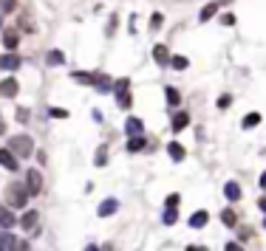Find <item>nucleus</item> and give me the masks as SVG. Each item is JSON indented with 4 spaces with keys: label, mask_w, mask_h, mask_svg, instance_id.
<instances>
[{
    "label": "nucleus",
    "mask_w": 266,
    "mask_h": 251,
    "mask_svg": "<svg viewBox=\"0 0 266 251\" xmlns=\"http://www.w3.org/2000/svg\"><path fill=\"white\" fill-rule=\"evenodd\" d=\"M153 60L159 62V65H170V51H167V45H156V48H153Z\"/></svg>",
    "instance_id": "f3484780"
},
{
    "label": "nucleus",
    "mask_w": 266,
    "mask_h": 251,
    "mask_svg": "<svg viewBox=\"0 0 266 251\" xmlns=\"http://www.w3.org/2000/svg\"><path fill=\"white\" fill-rule=\"evenodd\" d=\"M97 77L99 74H88V71H74L71 74V79L77 82V85H91V87L97 85Z\"/></svg>",
    "instance_id": "9b49d317"
},
{
    "label": "nucleus",
    "mask_w": 266,
    "mask_h": 251,
    "mask_svg": "<svg viewBox=\"0 0 266 251\" xmlns=\"http://www.w3.org/2000/svg\"><path fill=\"white\" fill-rule=\"evenodd\" d=\"M164 96H167V104H170V107H178V102H181V93H178L173 85L164 87Z\"/></svg>",
    "instance_id": "b1692460"
},
{
    "label": "nucleus",
    "mask_w": 266,
    "mask_h": 251,
    "mask_svg": "<svg viewBox=\"0 0 266 251\" xmlns=\"http://www.w3.org/2000/svg\"><path fill=\"white\" fill-rule=\"evenodd\" d=\"M28 189H26V183H20V181H14V183H9L6 186V203H9V209H23L28 203Z\"/></svg>",
    "instance_id": "f257e3e1"
},
{
    "label": "nucleus",
    "mask_w": 266,
    "mask_h": 251,
    "mask_svg": "<svg viewBox=\"0 0 266 251\" xmlns=\"http://www.w3.org/2000/svg\"><path fill=\"white\" fill-rule=\"evenodd\" d=\"M0 68L3 71H17L20 68V54H3V57H0Z\"/></svg>",
    "instance_id": "ddd939ff"
},
{
    "label": "nucleus",
    "mask_w": 266,
    "mask_h": 251,
    "mask_svg": "<svg viewBox=\"0 0 266 251\" xmlns=\"http://www.w3.org/2000/svg\"><path fill=\"white\" fill-rule=\"evenodd\" d=\"M224 3H230V0H215V3H207L204 9H201V14H198V20H201V23H207V20H213V14L218 9H221Z\"/></svg>",
    "instance_id": "f8f14e48"
},
{
    "label": "nucleus",
    "mask_w": 266,
    "mask_h": 251,
    "mask_svg": "<svg viewBox=\"0 0 266 251\" xmlns=\"http://www.w3.org/2000/svg\"><path fill=\"white\" fill-rule=\"evenodd\" d=\"M167 153H170V158H173V161H184V147H181V144H178V141H173V144H167Z\"/></svg>",
    "instance_id": "aec40b11"
},
{
    "label": "nucleus",
    "mask_w": 266,
    "mask_h": 251,
    "mask_svg": "<svg viewBox=\"0 0 266 251\" xmlns=\"http://www.w3.org/2000/svg\"><path fill=\"white\" fill-rule=\"evenodd\" d=\"M161 223H164V226H176V223H178V212H176V209H164Z\"/></svg>",
    "instance_id": "a878e982"
},
{
    "label": "nucleus",
    "mask_w": 266,
    "mask_h": 251,
    "mask_svg": "<svg viewBox=\"0 0 266 251\" xmlns=\"http://www.w3.org/2000/svg\"><path fill=\"white\" fill-rule=\"evenodd\" d=\"M0 11H3V14L17 11V0H0Z\"/></svg>",
    "instance_id": "c756f323"
},
{
    "label": "nucleus",
    "mask_w": 266,
    "mask_h": 251,
    "mask_svg": "<svg viewBox=\"0 0 266 251\" xmlns=\"http://www.w3.org/2000/svg\"><path fill=\"white\" fill-rule=\"evenodd\" d=\"M99 93H111L114 90V77H108V74H99L97 77V85H94Z\"/></svg>",
    "instance_id": "2eb2a0df"
},
{
    "label": "nucleus",
    "mask_w": 266,
    "mask_h": 251,
    "mask_svg": "<svg viewBox=\"0 0 266 251\" xmlns=\"http://www.w3.org/2000/svg\"><path fill=\"white\" fill-rule=\"evenodd\" d=\"M261 189H266V172L261 175Z\"/></svg>",
    "instance_id": "a18cd8bd"
},
{
    "label": "nucleus",
    "mask_w": 266,
    "mask_h": 251,
    "mask_svg": "<svg viewBox=\"0 0 266 251\" xmlns=\"http://www.w3.org/2000/svg\"><path fill=\"white\" fill-rule=\"evenodd\" d=\"M116 23H119L116 14H111V20H108V34H114V31H116Z\"/></svg>",
    "instance_id": "e433bc0d"
},
{
    "label": "nucleus",
    "mask_w": 266,
    "mask_h": 251,
    "mask_svg": "<svg viewBox=\"0 0 266 251\" xmlns=\"http://www.w3.org/2000/svg\"><path fill=\"white\" fill-rule=\"evenodd\" d=\"M187 251H210L207 246H187Z\"/></svg>",
    "instance_id": "37998d69"
},
{
    "label": "nucleus",
    "mask_w": 266,
    "mask_h": 251,
    "mask_svg": "<svg viewBox=\"0 0 266 251\" xmlns=\"http://www.w3.org/2000/svg\"><path fill=\"white\" fill-rule=\"evenodd\" d=\"M3 45L9 48V54L20 45V28H3Z\"/></svg>",
    "instance_id": "0eeeda50"
},
{
    "label": "nucleus",
    "mask_w": 266,
    "mask_h": 251,
    "mask_svg": "<svg viewBox=\"0 0 266 251\" xmlns=\"http://www.w3.org/2000/svg\"><path fill=\"white\" fill-rule=\"evenodd\" d=\"M0 167H3V169H9V172H17V169H20L17 156H14L9 147H0Z\"/></svg>",
    "instance_id": "20e7f679"
},
{
    "label": "nucleus",
    "mask_w": 266,
    "mask_h": 251,
    "mask_svg": "<svg viewBox=\"0 0 266 251\" xmlns=\"http://www.w3.org/2000/svg\"><path fill=\"white\" fill-rule=\"evenodd\" d=\"M17 243L20 240L11 232H0V251H14L17 249Z\"/></svg>",
    "instance_id": "4468645a"
},
{
    "label": "nucleus",
    "mask_w": 266,
    "mask_h": 251,
    "mask_svg": "<svg viewBox=\"0 0 266 251\" xmlns=\"http://www.w3.org/2000/svg\"><path fill=\"white\" fill-rule=\"evenodd\" d=\"M116 212H119V200L116 198H105L102 203H99V209H97L99 217H111V215H116Z\"/></svg>",
    "instance_id": "6e6552de"
},
{
    "label": "nucleus",
    "mask_w": 266,
    "mask_h": 251,
    "mask_svg": "<svg viewBox=\"0 0 266 251\" xmlns=\"http://www.w3.org/2000/svg\"><path fill=\"white\" fill-rule=\"evenodd\" d=\"M224 251H244V246H241V243H227Z\"/></svg>",
    "instance_id": "4c0bfd02"
},
{
    "label": "nucleus",
    "mask_w": 266,
    "mask_h": 251,
    "mask_svg": "<svg viewBox=\"0 0 266 251\" xmlns=\"http://www.w3.org/2000/svg\"><path fill=\"white\" fill-rule=\"evenodd\" d=\"M264 229H266V217H264Z\"/></svg>",
    "instance_id": "8fccbe9b"
},
{
    "label": "nucleus",
    "mask_w": 266,
    "mask_h": 251,
    "mask_svg": "<svg viewBox=\"0 0 266 251\" xmlns=\"http://www.w3.org/2000/svg\"><path fill=\"white\" fill-rule=\"evenodd\" d=\"M258 209H261V212H266V195H264V198H258Z\"/></svg>",
    "instance_id": "79ce46f5"
},
{
    "label": "nucleus",
    "mask_w": 266,
    "mask_h": 251,
    "mask_svg": "<svg viewBox=\"0 0 266 251\" xmlns=\"http://www.w3.org/2000/svg\"><path fill=\"white\" fill-rule=\"evenodd\" d=\"M9 150L17 158H28L31 153H34V141H31V136L20 133V136H11V139H9Z\"/></svg>",
    "instance_id": "f03ea898"
},
{
    "label": "nucleus",
    "mask_w": 266,
    "mask_h": 251,
    "mask_svg": "<svg viewBox=\"0 0 266 251\" xmlns=\"http://www.w3.org/2000/svg\"><path fill=\"white\" fill-rule=\"evenodd\" d=\"M14 119H17V121H28V107H17V110H14Z\"/></svg>",
    "instance_id": "f704fd0d"
},
{
    "label": "nucleus",
    "mask_w": 266,
    "mask_h": 251,
    "mask_svg": "<svg viewBox=\"0 0 266 251\" xmlns=\"http://www.w3.org/2000/svg\"><path fill=\"white\" fill-rule=\"evenodd\" d=\"M249 234H252V229H241V232H238V240H247Z\"/></svg>",
    "instance_id": "58836bf2"
},
{
    "label": "nucleus",
    "mask_w": 266,
    "mask_h": 251,
    "mask_svg": "<svg viewBox=\"0 0 266 251\" xmlns=\"http://www.w3.org/2000/svg\"><path fill=\"white\" fill-rule=\"evenodd\" d=\"M131 90V79H119V82H114V93H128Z\"/></svg>",
    "instance_id": "c85d7f7f"
},
{
    "label": "nucleus",
    "mask_w": 266,
    "mask_h": 251,
    "mask_svg": "<svg viewBox=\"0 0 266 251\" xmlns=\"http://www.w3.org/2000/svg\"><path fill=\"white\" fill-rule=\"evenodd\" d=\"M45 62H48L51 68H57V65H62V62H65V54L54 48V51H48V57H45Z\"/></svg>",
    "instance_id": "393cba45"
},
{
    "label": "nucleus",
    "mask_w": 266,
    "mask_h": 251,
    "mask_svg": "<svg viewBox=\"0 0 266 251\" xmlns=\"http://www.w3.org/2000/svg\"><path fill=\"white\" fill-rule=\"evenodd\" d=\"M26 189H28L31 198H34V195H43V172H40V169H28L26 172Z\"/></svg>",
    "instance_id": "7ed1b4c3"
},
{
    "label": "nucleus",
    "mask_w": 266,
    "mask_h": 251,
    "mask_svg": "<svg viewBox=\"0 0 266 251\" xmlns=\"http://www.w3.org/2000/svg\"><path fill=\"white\" fill-rule=\"evenodd\" d=\"M161 20H164L161 14H150V28H153V31H156V28L161 26Z\"/></svg>",
    "instance_id": "c9c22d12"
},
{
    "label": "nucleus",
    "mask_w": 266,
    "mask_h": 251,
    "mask_svg": "<svg viewBox=\"0 0 266 251\" xmlns=\"http://www.w3.org/2000/svg\"><path fill=\"white\" fill-rule=\"evenodd\" d=\"M144 144H147L144 136H133V139H128V153H142V150H147Z\"/></svg>",
    "instance_id": "6ab92c4d"
},
{
    "label": "nucleus",
    "mask_w": 266,
    "mask_h": 251,
    "mask_svg": "<svg viewBox=\"0 0 266 251\" xmlns=\"http://www.w3.org/2000/svg\"><path fill=\"white\" fill-rule=\"evenodd\" d=\"M48 113H51V119H68V116H71V113H68V110H62V107H51Z\"/></svg>",
    "instance_id": "473e14b6"
},
{
    "label": "nucleus",
    "mask_w": 266,
    "mask_h": 251,
    "mask_svg": "<svg viewBox=\"0 0 266 251\" xmlns=\"http://www.w3.org/2000/svg\"><path fill=\"white\" fill-rule=\"evenodd\" d=\"M20 93V85H17V79L14 77H9V79H3V82H0V96H17Z\"/></svg>",
    "instance_id": "1a4fd4ad"
},
{
    "label": "nucleus",
    "mask_w": 266,
    "mask_h": 251,
    "mask_svg": "<svg viewBox=\"0 0 266 251\" xmlns=\"http://www.w3.org/2000/svg\"><path fill=\"white\" fill-rule=\"evenodd\" d=\"M142 130H144L142 119H136V116H131V119L125 121V133H128V139H133V136H142Z\"/></svg>",
    "instance_id": "9d476101"
},
{
    "label": "nucleus",
    "mask_w": 266,
    "mask_h": 251,
    "mask_svg": "<svg viewBox=\"0 0 266 251\" xmlns=\"http://www.w3.org/2000/svg\"><path fill=\"white\" fill-rule=\"evenodd\" d=\"M178 203H181V195H178V192H173V195H167V200H164V209H176Z\"/></svg>",
    "instance_id": "2f4dec72"
},
{
    "label": "nucleus",
    "mask_w": 266,
    "mask_h": 251,
    "mask_svg": "<svg viewBox=\"0 0 266 251\" xmlns=\"http://www.w3.org/2000/svg\"><path fill=\"white\" fill-rule=\"evenodd\" d=\"M99 251H114V246H111V243H108V246H102V249Z\"/></svg>",
    "instance_id": "49530a36"
},
{
    "label": "nucleus",
    "mask_w": 266,
    "mask_h": 251,
    "mask_svg": "<svg viewBox=\"0 0 266 251\" xmlns=\"http://www.w3.org/2000/svg\"><path fill=\"white\" fill-rule=\"evenodd\" d=\"M37 223H40V212L37 209H28L26 215L20 217V229H26V232H34Z\"/></svg>",
    "instance_id": "423d86ee"
},
{
    "label": "nucleus",
    "mask_w": 266,
    "mask_h": 251,
    "mask_svg": "<svg viewBox=\"0 0 266 251\" xmlns=\"http://www.w3.org/2000/svg\"><path fill=\"white\" fill-rule=\"evenodd\" d=\"M116 104H119L122 110H131V104H133V96H131V90H128V93H119V96H116Z\"/></svg>",
    "instance_id": "bb28decb"
},
{
    "label": "nucleus",
    "mask_w": 266,
    "mask_h": 251,
    "mask_svg": "<svg viewBox=\"0 0 266 251\" xmlns=\"http://www.w3.org/2000/svg\"><path fill=\"white\" fill-rule=\"evenodd\" d=\"M241 124H244V130H252V127H258V124H261V113H247V116L241 119Z\"/></svg>",
    "instance_id": "5701e85b"
},
{
    "label": "nucleus",
    "mask_w": 266,
    "mask_h": 251,
    "mask_svg": "<svg viewBox=\"0 0 266 251\" xmlns=\"http://www.w3.org/2000/svg\"><path fill=\"white\" fill-rule=\"evenodd\" d=\"M170 65L176 71H184L187 65H190V60H187V57H170Z\"/></svg>",
    "instance_id": "7c9ffc66"
},
{
    "label": "nucleus",
    "mask_w": 266,
    "mask_h": 251,
    "mask_svg": "<svg viewBox=\"0 0 266 251\" xmlns=\"http://www.w3.org/2000/svg\"><path fill=\"white\" fill-rule=\"evenodd\" d=\"M221 20H224V23H227V26H232V23H235V14H224Z\"/></svg>",
    "instance_id": "a19ab883"
},
{
    "label": "nucleus",
    "mask_w": 266,
    "mask_h": 251,
    "mask_svg": "<svg viewBox=\"0 0 266 251\" xmlns=\"http://www.w3.org/2000/svg\"><path fill=\"white\" fill-rule=\"evenodd\" d=\"M82 251H99V249H97V246H85Z\"/></svg>",
    "instance_id": "de8ad7c7"
},
{
    "label": "nucleus",
    "mask_w": 266,
    "mask_h": 251,
    "mask_svg": "<svg viewBox=\"0 0 266 251\" xmlns=\"http://www.w3.org/2000/svg\"><path fill=\"white\" fill-rule=\"evenodd\" d=\"M187 124H190V116H187L184 110H178L176 116H173V121H170V127H173L176 133H181V130L187 127Z\"/></svg>",
    "instance_id": "dca6fc26"
},
{
    "label": "nucleus",
    "mask_w": 266,
    "mask_h": 251,
    "mask_svg": "<svg viewBox=\"0 0 266 251\" xmlns=\"http://www.w3.org/2000/svg\"><path fill=\"white\" fill-rule=\"evenodd\" d=\"M17 223H20L17 215H14L9 206H0V226H3V232H11Z\"/></svg>",
    "instance_id": "39448f33"
},
{
    "label": "nucleus",
    "mask_w": 266,
    "mask_h": 251,
    "mask_svg": "<svg viewBox=\"0 0 266 251\" xmlns=\"http://www.w3.org/2000/svg\"><path fill=\"white\" fill-rule=\"evenodd\" d=\"M224 195H227L230 200H238L241 198V186L235 181H227V183H224Z\"/></svg>",
    "instance_id": "4be33fe9"
},
{
    "label": "nucleus",
    "mask_w": 266,
    "mask_h": 251,
    "mask_svg": "<svg viewBox=\"0 0 266 251\" xmlns=\"http://www.w3.org/2000/svg\"><path fill=\"white\" fill-rule=\"evenodd\" d=\"M207 223H210V215H207L204 209H201V212H195V215L190 217V226H193V229H204Z\"/></svg>",
    "instance_id": "a211bd4d"
},
{
    "label": "nucleus",
    "mask_w": 266,
    "mask_h": 251,
    "mask_svg": "<svg viewBox=\"0 0 266 251\" xmlns=\"http://www.w3.org/2000/svg\"><path fill=\"white\" fill-rule=\"evenodd\" d=\"M0 31H3V17H0Z\"/></svg>",
    "instance_id": "09e8293b"
},
{
    "label": "nucleus",
    "mask_w": 266,
    "mask_h": 251,
    "mask_svg": "<svg viewBox=\"0 0 266 251\" xmlns=\"http://www.w3.org/2000/svg\"><path fill=\"white\" fill-rule=\"evenodd\" d=\"M14 251H31V246H28V243L23 240V243H17V249H14Z\"/></svg>",
    "instance_id": "ea45409f"
},
{
    "label": "nucleus",
    "mask_w": 266,
    "mask_h": 251,
    "mask_svg": "<svg viewBox=\"0 0 266 251\" xmlns=\"http://www.w3.org/2000/svg\"><path fill=\"white\" fill-rule=\"evenodd\" d=\"M230 104H232V96H230V93H221V96H218V107H221V110H227Z\"/></svg>",
    "instance_id": "72a5a7b5"
},
{
    "label": "nucleus",
    "mask_w": 266,
    "mask_h": 251,
    "mask_svg": "<svg viewBox=\"0 0 266 251\" xmlns=\"http://www.w3.org/2000/svg\"><path fill=\"white\" fill-rule=\"evenodd\" d=\"M221 223L230 226V229L238 226V215H235V209H224V212H221Z\"/></svg>",
    "instance_id": "412c9836"
},
{
    "label": "nucleus",
    "mask_w": 266,
    "mask_h": 251,
    "mask_svg": "<svg viewBox=\"0 0 266 251\" xmlns=\"http://www.w3.org/2000/svg\"><path fill=\"white\" fill-rule=\"evenodd\" d=\"M6 133V121H3V116H0V136Z\"/></svg>",
    "instance_id": "c03bdc74"
},
{
    "label": "nucleus",
    "mask_w": 266,
    "mask_h": 251,
    "mask_svg": "<svg viewBox=\"0 0 266 251\" xmlns=\"http://www.w3.org/2000/svg\"><path fill=\"white\" fill-rule=\"evenodd\" d=\"M97 167H105L108 164V144H99V150H97Z\"/></svg>",
    "instance_id": "cd10ccee"
}]
</instances>
